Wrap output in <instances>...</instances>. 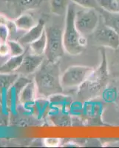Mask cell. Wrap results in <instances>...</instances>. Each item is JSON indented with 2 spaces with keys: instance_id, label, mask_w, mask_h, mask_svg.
Instances as JSON below:
<instances>
[{
  "instance_id": "6da1fadb",
  "label": "cell",
  "mask_w": 119,
  "mask_h": 148,
  "mask_svg": "<svg viewBox=\"0 0 119 148\" xmlns=\"http://www.w3.org/2000/svg\"><path fill=\"white\" fill-rule=\"evenodd\" d=\"M59 62L53 63L44 61L35 73L34 80L39 96L49 98L53 95L62 94L64 88L61 84Z\"/></svg>"
},
{
  "instance_id": "7a4b0ae2",
  "label": "cell",
  "mask_w": 119,
  "mask_h": 148,
  "mask_svg": "<svg viewBox=\"0 0 119 148\" xmlns=\"http://www.w3.org/2000/svg\"><path fill=\"white\" fill-rule=\"evenodd\" d=\"M109 82V71L107 54L104 50L101 51V64L94 69L85 82L78 88V96L83 101L93 99L101 96Z\"/></svg>"
},
{
  "instance_id": "3957f363",
  "label": "cell",
  "mask_w": 119,
  "mask_h": 148,
  "mask_svg": "<svg viewBox=\"0 0 119 148\" xmlns=\"http://www.w3.org/2000/svg\"><path fill=\"white\" fill-rule=\"evenodd\" d=\"M76 8L72 3H70L65 14V25L63 30V43L65 52L71 56L81 53L84 47L80 43L81 34L78 31L75 25Z\"/></svg>"
},
{
  "instance_id": "277c9868",
  "label": "cell",
  "mask_w": 119,
  "mask_h": 148,
  "mask_svg": "<svg viewBox=\"0 0 119 148\" xmlns=\"http://www.w3.org/2000/svg\"><path fill=\"white\" fill-rule=\"evenodd\" d=\"M47 47L44 53L46 60L50 62H58L63 56L65 50L63 43V31L58 26L45 27Z\"/></svg>"
},
{
  "instance_id": "5b68a950",
  "label": "cell",
  "mask_w": 119,
  "mask_h": 148,
  "mask_svg": "<svg viewBox=\"0 0 119 148\" xmlns=\"http://www.w3.org/2000/svg\"><path fill=\"white\" fill-rule=\"evenodd\" d=\"M94 68L82 65L69 67L61 76V84L64 89L79 88L90 77Z\"/></svg>"
},
{
  "instance_id": "8992f818",
  "label": "cell",
  "mask_w": 119,
  "mask_h": 148,
  "mask_svg": "<svg viewBox=\"0 0 119 148\" xmlns=\"http://www.w3.org/2000/svg\"><path fill=\"white\" fill-rule=\"evenodd\" d=\"M99 22V17L95 9L84 8L76 12L75 25L78 31L83 36L95 32Z\"/></svg>"
},
{
  "instance_id": "52a82bcc",
  "label": "cell",
  "mask_w": 119,
  "mask_h": 148,
  "mask_svg": "<svg viewBox=\"0 0 119 148\" xmlns=\"http://www.w3.org/2000/svg\"><path fill=\"white\" fill-rule=\"evenodd\" d=\"M95 39L101 46L113 50H118L119 47V34L110 27L106 26L96 30Z\"/></svg>"
},
{
  "instance_id": "ba28073f",
  "label": "cell",
  "mask_w": 119,
  "mask_h": 148,
  "mask_svg": "<svg viewBox=\"0 0 119 148\" xmlns=\"http://www.w3.org/2000/svg\"><path fill=\"white\" fill-rule=\"evenodd\" d=\"M44 61V55H36L34 53L24 55L22 64L16 73L18 75L23 76L35 73L37 70L41 67Z\"/></svg>"
},
{
  "instance_id": "9c48e42d",
  "label": "cell",
  "mask_w": 119,
  "mask_h": 148,
  "mask_svg": "<svg viewBox=\"0 0 119 148\" xmlns=\"http://www.w3.org/2000/svg\"><path fill=\"white\" fill-rule=\"evenodd\" d=\"M45 29V22L44 19H39L36 25L32 28L26 31V33L19 38L18 42L22 45H30V43L37 40L43 34Z\"/></svg>"
},
{
  "instance_id": "30bf717a",
  "label": "cell",
  "mask_w": 119,
  "mask_h": 148,
  "mask_svg": "<svg viewBox=\"0 0 119 148\" xmlns=\"http://www.w3.org/2000/svg\"><path fill=\"white\" fill-rule=\"evenodd\" d=\"M37 95L38 93L35 82L34 81H30L21 90L18 96V102L25 106L33 104L36 99Z\"/></svg>"
},
{
  "instance_id": "8fae6325",
  "label": "cell",
  "mask_w": 119,
  "mask_h": 148,
  "mask_svg": "<svg viewBox=\"0 0 119 148\" xmlns=\"http://www.w3.org/2000/svg\"><path fill=\"white\" fill-rule=\"evenodd\" d=\"M31 80L26 79L25 77H18L16 82L10 88V89L6 92V96L8 98V103L10 106V110H13L15 107L16 101H18V96L20 93L21 90L22 89L24 86L29 82Z\"/></svg>"
},
{
  "instance_id": "7c38bea8",
  "label": "cell",
  "mask_w": 119,
  "mask_h": 148,
  "mask_svg": "<svg viewBox=\"0 0 119 148\" xmlns=\"http://www.w3.org/2000/svg\"><path fill=\"white\" fill-rule=\"evenodd\" d=\"M45 0H8L17 14H22L27 10H34L41 6Z\"/></svg>"
},
{
  "instance_id": "4fadbf2b",
  "label": "cell",
  "mask_w": 119,
  "mask_h": 148,
  "mask_svg": "<svg viewBox=\"0 0 119 148\" xmlns=\"http://www.w3.org/2000/svg\"><path fill=\"white\" fill-rule=\"evenodd\" d=\"M24 55L18 56H10L2 65H0V73H16L22 64Z\"/></svg>"
},
{
  "instance_id": "5bb4252c",
  "label": "cell",
  "mask_w": 119,
  "mask_h": 148,
  "mask_svg": "<svg viewBox=\"0 0 119 148\" xmlns=\"http://www.w3.org/2000/svg\"><path fill=\"white\" fill-rule=\"evenodd\" d=\"M14 22L18 30L23 31H28L37 23L32 16L26 13L20 14L14 19Z\"/></svg>"
},
{
  "instance_id": "9a60e30c",
  "label": "cell",
  "mask_w": 119,
  "mask_h": 148,
  "mask_svg": "<svg viewBox=\"0 0 119 148\" xmlns=\"http://www.w3.org/2000/svg\"><path fill=\"white\" fill-rule=\"evenodd\" d=\"M19 77L16 73H0V95L7 92L14 83Z\"/></svg>"
},
{
  "instance_id": "2e32d148",
  "label": "cell",
  "mask_w": 119,
  "mask_h": 148,
  "mask_svg": "<svg viewBox=\"0 0 119 148\" xmlns=\"http://www.w3.org/2000/svg\"><path fill=\"white\" fill-rule=\"evenodd\" d=\"M101 14L105 25L112 28L119 34V13H110L102 9Z\"/></svg>"
},
{
  "instance_id": "e0dca14e",
  "label": "cell",
  "mask_w": 119,
  "mask_h": 148,
  "mask_svg": "<svg viewBox=\"0 0 119 148\" xmlns=\"http://www.w3.org/2000/svg\"><path fill=\"white\" fill-rule=\"evenodd\" d=\"M29 45L30 50L32 51V53L36 55H44L46 47H47V36H46L45 30L39 39L30 43Z\"/></svg>"
},
{
  "instance_id": "ac0fdd59",
  "label": "cell",
  "mask_w": 119,
  "mask_h": 148,
  "mask_svg": "<svg viewBox=\"0 0 119 148\" xmlns=\"http://www.w3.org/2000/svg\"><path fill=\"white\" fill-rule=\"evenodd\" d=\"M69 4V0H50L51 12L57 16L65 15Z\"/></svg>"
},
{
  "instance_id": "d6986e66",
  "label": "cell",
  "mask_w": 119,
  "mask_h": 148,
  "mask_svg": "<svg viewBox=\"0 0 119 148\" xmlns=\"http://www.w3.org/2000/svg\"><path fill=\"white\" fill-rule=\"evenodd\" d=\"M99 7L110 13H119V2L117 0H97Z\"/></svg>"
},
{
  "instance_id": "ffe728a7",
  "label": "cell",
  "mask_w": 119,
  "mask_h": 148,
  "mask_svg": "<svg viewBox=\"0 0 119 148\" xmlns=\"http://www.w3.org/2000/svg\"><path fill=\"white\" fill-rule=\"evenodd\" d=\"M7 42L10 47V56H18L25 54V48L18 41L17 42V41L8 39Z\"/></svg>"
},
{
  "instance_id": "44dd1931",
  "label": "cell",
  "mask_w": 119,
  "mask_h": 148,
  "mask_svg": "<svg viewBox=\"0 0 119 148\" xmlns=\"http://www.w3.org/2000/svg\"><path fill=\"white\" fill-rule=\"evenodd\" d=\"M71 1L73 3L76 4L84 8L96 9L100 8L97 2V0H71Z\"/></svg>"
},
{
  "instance_id": "7402d4cb",
  "label": "cell",
  "mask_w": 119,
  "mask_h": 148,
  "mask_svg": "<svg viewBox=\"0 0 119 148\" xmlns=\"http://www.w3.org/2000/svg\"><path fill=\"white\" fill-rule=\"evenodd\" d=\"M60 144L61 140L59 138H45L44 139V145L48 147H57Z\"/></svg>"
},
{
  "instance_id": "603a6c76",
  "label": "cell",
  "mask_w": 119,
  "mask_h": 148,
  "mask_svg": "<svg viewBox=\"0 0 119 148\" xmlns=\"http://www.w3.org/2000/svg\"><path fill=\"white\" fill-rule=\"evenodd\" d=\"M9 39V31L7 26L0 25V39L2 42H7Z\"/></svg>"
},
{
  "instance_id": "cb8c5ba5",
  "label": "cell",
  "mask_w": 119,
  "mask_h": 148,
  "mask_svg": "<svg viewBox=\"0 0 119 148\" xmlns=\"http://www.w3.org/2000/svg\"><path fill=\"white\" fill-rule=\"evenodd\" d=\"M6 26H7L8 29L9 31V37L11 36L12 35L14 36L16 34L17 31H18V28H17L15 22H14V20H10L9 19L8 23L6 24Z\"/></svg>"
},
{
  "instance_id": "d4e9b609",
  "label": "cell",
  "mask_w": 119,
  "mask_h": 148,
  "mask_svg": "<svg viewBox=\"0 0 119 148\" xmlns=\"http://www.w3.org/2000/svg\"><path fill=\"white\" fill-rule=\"evenodd\" d=\"M10 55V47L7 42H2L0 45V56L5 57Z\"/></svg>"
},
{
  "instance_id": "484cf974",
  "label": "cell",
  "mask_w": 119,
  "mask_h": 148,
  "mask_svg": "<svg viewBox=\"0 0 119 148\" xmlns=\"http://www.w3.org/2000/svg\"><path fill=\"white\" fill-rule=\"evenodd\" d=\"M8 20L9 18H8L4 14H0V25H6V24L8 23Z\"/></svg>"
},
{
  "instance_id": "4316f807",
  "label": "cell",
  "mask_w": 119,
  "mask_h": 148,
  "mask_svg": "<svg viewBox=\"0 0 119 148\" xmlns=\"http://www.w3.org/2000/svg\"><path fill=\"white\" fill-rule=\"evenodd\" d=\"M116 99H117L118 101H119V83L116 88Z\"/></svg>"
},
{
  "instance_id": "83f0119b",
  "label": "cell",
  "mask_w": 119,
  "mask_h": 148,
  "mask_svg": "<svg viewBox=\"0 0 119 148\" xmlns=\"http://www.w3.org/2000/svg\"><path fill=\"white\" fill-rule=\"evenodd\" d=\"M2 42L1 41V39H0V45H1V44H2Z\"/></svg>"
},
{
  "instance_id": "f1b7e54d",
  "label": "cell",
  "mask_w": 119,
  "mask_h": 148,
  "mask_svg": "<svg viewBox=\"0 0 119 148\" xmlns=\"http://www.w3.org/2000/svg\"><path fill=\"white\" fill-rule=\"evenodd\" d=\"M117 1H118V2H119V0H117Z\"/></svg>"
},
{
  "instance_id": "f546056e",
  "label": "cell",
  "mask_w": 119,
  "mask_h": 148,
  "mask_svg": "<svg viewBox=\"0 0 119 148\" xmlns=\"http://www.w3.org/2000/svg\"><path fill=\"white\" fill-rule=\"evenodd\" d=\"M118 51H119V47H118Z\"/></svg>"
}]
</instances>
